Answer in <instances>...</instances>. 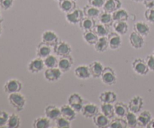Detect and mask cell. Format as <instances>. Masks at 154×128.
I'll list each match as a JSON object with an SVG mask.
<instances>
[{"instance_id": "obj_1", "label": "cell", "mask_w": 154, "mask_h": 128, "mask_svg": "<svg viewBox=\"0 0 154 128\" xmlns=\"http://www.w3.org/2000/svg\"><path fill=\"white\" fill-rule=\"evenodd\" d=\"M8 99L10 105L18 112L22 111L25 108L26 99L25 96L20 92L8 94Z\"/></svg>"}, {"instance_id": "obj_2", "label": "cell", "mask_w": 154, "mask_h": 128, "mask_svg": "<svg viewBox=\"0 0 154 128\" xmlns=\"http://www.w3.org/2000/svg\"><path fill=\"white\" fill-rule=\"evenodd\" d=\"M100 78L103 84L108 86L114 85L117 81L116 72L114 69H112L110 66H106V67L104 68V70L102 72Z\"/></svg>"}, {"instance_id": "obj_3", "label": "cell", "mask_w": 154, "mask_h": 128, "mask_svg": "<svg viewBox=\"0 0 154 128\" xmlns=\"http://www.w3.org/2000/svg\"><path fill=\"white\" fill-rule=\"evenodd\" d=\"M53 49L54 54L60 57L70 55L72 51L70 44L63 40L59 41L57 45L53 48Z\"/></svg>"}, {"instance_id": "obj_4", "label": "cell", "mask_w": 154, "mask_h": 128, "mask_svg": "<svg viewBox=\"0 0 154 128\" xmlns=\"http://www.w3.org/2000/svg\"><path fill=\"white\" fill-rule=\"evenodd\" d=\"M22 88V82L16 78H11V79L8 80L3 86V90H4L5 93H8V94L20 92Z\"/></svg>"}, {"instance_id": "obj_5", "label": "cell", "mask_w": 154, "mask_h": 128, "mask_svg": "<svg viewBox=\"0 0 154 128\" xmlns=\"http://www.w3.org/2000/svg\"><path fill=\"white\" fill-rule=\"evenodd\" d=\"M84 17L85 16H84L83 9L76 8L72 11L66 13L65 17H66V21L69 23L72 24V25H76V24H79V23L82 20Z\"/></svg>"}, {"instance_id": "obj_6", "label": "cell", "mask_w": 154, "mask_h": 128, "mask_svg": "<svg viewBox=\"0 0 154 128\" xmlns=\"http://www.w3.org/2000/svg\"><path fill=\"white\" fill-rule=\"evenodd\" d=\"M132 68L135 73L141 76L146 75L150 71L145 60L141 58H135L133 60L132 63Z\"/></svg>"}, {"instance_id": "obj_7", "label": "cell", "mask_w": 154, "mask_h": 128, "mask_svg": "<svg viewBox=\"0 0 154 128\" xmlns=\"http://www.w3.org/2000/svg\"><path fill=\"white\" fill-rule=\"evenodd\" d=\"M68 104L74 108L77 113H81L84 106V99L78 93H73L68 98Z\"/></svg>"}, {"instance_id": "obj_8", "label": "cell", "mask_w": 154, "mask_h": 128, "mask_svg": "<svg viewBox=\"0 0 154 128\" xmlns=\"http://www.w3.org/2000/svg\"><path fill=\"white\" fill-rule=\"evenodd\" d=\"M57 33L52 30H45L42 34V42L54 48L60 41Z\"/></svg>"}, {"instance_id": "obj_9", "label": "cell", "mask_w": 154, "mask_h": 128, "mask_svg": "<svg viewBox=\"0 0 154 128\" xmlns=\"http://www.w3.org/2000/svg\"><path fill=\"white\" fill-rule=\"evenodd\" d=\"M144 105V99L140 96H134L129 99L128 107L130 111L138 114L141 111Z\"/></svg>"}, {"instance_id": "obj_10", "label": "cell", "mask_w": 154, "mask_h": 128, "mask_svg": "<svg viewBox=\"0 0 154 128\" xmlns=\"http://www.w3.org/2000/svg\"><path fill=\"white\" fill-rule=\"evenodd\" d=\"M63 72L59 69L56 68H47L44 72V77L49 82H56L61 78Z\"/></svg>"}, {"instance_id": "obj_11", "label": "cell", "mask_w": 154, "mask_h": 128, "mask_svg": "<svg viewBox=\"0 0 154 128\" xmlns=\"http://www.w3.org/2000/svg\"><path fill=\"white\" fill-rule=\"evenodd\" d=\"M45 67V63H44L43 59L40 57H36V58L32 59L29 63H28L27 69L29 72L32 74H37L42 72Z\"/></svg>"}, {"instance_id": "obj_12", "label": "cell", "mask_w": 154, "mask_h": 128, "mask_svg": "<svg viewBox=\"0 0 154 128\" xmlns=\"http://www.w3.org/2000/svg\"><path fill=\"white\" fill-rule=\"evenodd\" d=\"M144 38V36H141L136 32H132L129 37V44L132 46V48H135V49H141L144 47V43H145Z\"/></svg>"}, {"instance_id": "obj_13", "label": "cell", "mask_w": 154, "mask_h": 128, "mask_svg": "<svg viewBox=\"0 0 154 128\" xmlns=\"http://www.w3.org/2000/svg\"><path fill=\"white\" fill-rule=\"evenodd\" d=\"M74 64L73 57L71 55L60 57L57 67L63 72V73L69 72Z\"/></svg>"}, {"instance_id": "obj_14", "label": "cell", "mask_w": 154, "mask_h": 128, "mask_svg": "<svg viewBox=\"0 0 154 128\" xmlns=\"http://www.w3.org/2000/svg\"><path fill=\"white\" fill-rule=\"evenodd\" d=\"M99 112L98 105L94 103H92V102H90V103H87L84 105L81 113L85 118H93Z\"/></svg>"}, {"instance_id": "obj_15", "label": "cell", "mask_w": 154, "mask_h": 128, "mask_svg": "<svg viewBox=\"0 0 154 128\" xmlns=\"http://www.w3.org/2000/svg\"><path fill=\"white\" fill-rule=\"evenodd\" d=\"M108 41L109 48L114 50V51L119 49L122 45L121 36L115 32L109 33V35L108 36Z\"/></svg>"}, {"instance_id": "obj_16", "label": "cell", "mask_w": 154, "mask_h": 128, "mask_svg": "<svg viewBox=\"0 0 154 128\" xmlns=\"http://www.w3.org/2000/svg\"><path fill=\"white\" fill-rule=\"evenodd\" d=\"M45 114L51 120H55L61 116L60 108L55 105H48L45 108Z\"/></svg>"}, {"instance_id": "obj_17", "label": "cell", "mask_w": 154, "mask_h": 128, "mask_svg": "<svg viewBox=\"0 0 154 128\" xmlns=\"http://www.w3.org/2000/svg\"><path fill=\"white\" fill-rule=\"evenodd\" d=\"M74 73L76 78L81 80L89 79L91 77L89 66L87 65H79L74 70Z\"/></svg>"}, {"instance_id": "obj_18", "label": "cell", "mask_w": 154, "mask_h": 128, "mask_svg": "<svg viewBox=\"0 0 154 128\" xmlns=\"http://www.w3.org/2000/svg\"><path fill=\"white\" fill-rule=\"evenodd\" d=\"M104 68L105 67L101 62L97 61V60L92 62L89 65V69H90L91 77H93V78H100L104 70Z\"/></svg>"}, {"instance_id": "obj_19", "label": "cell", "mask_w": 154, "mask_h": 128, "mask_svg": "<svg viewBox=\"0 0 154 128\" xmlns=\"http://www.w3.org/2000/svg\"><path fill=\"white\" fill-rule=\"evenodd\" d=\"M35 52L36 56L38 57H40V58L44 60V59L46 58L47 57L51 54V53H52V47L42 42L38 45Z\"/></svg>"}, {"instance_id": "obj_20", "label": "cell", "mask_w": 154, "mask_h": 128, "mask_svg": "<svg viewBox=\"0 0 154 128\" xmlns=\"http://www.w3.org/2000/svg\"><path fill=\"white\" fill-rule=\"evenodd\" d=\"M152 119V114L150 111H141L138 114V126L140 127H147Z\"/></svg>"}, {"instance_id": "obj_21", "label": "cell", "mask_w": 154, "mask_h": 128, "mask_svg": "<svg viewBox=\"0 0 154 128\" xmlns=\"http://www.w3.org/2000/svg\"><path fill=\"white\" fill-rule=\"evenodd\" d=\"M60 111H61V116L66 117L70 121L75 120L77 114H78L69 104H64V105H62L60 107Z\"/></svg>"}, {"instance_id": "obj_22", "label": "cell", "mask_w": 154, "mask_h": 128, "mask_svg": "<svg viewBox=\"0 0 154 128\" xmlns=\"http://www.w3.org/2000/svg\"><path fill=\"white\" fill-rule=\"evenodd\" d=\"M99 100L102 103H114L117 99V93L111 90H105L99 94Z\"/></svg>"}, {"instance_id": "obj_23", "label": "cell", "mask_w": 154, "mask_h": 128, "mask_svg": "<svg viewBox=\"0 0 154 128\" xmlns=\"http://www.w3.org/2000/svg\"><path fill=\"white\" fill-rule=\"evenodd\" d=\"M93 123L96 126L99 128L108 127L110 123V119L108 117L102 114V112H99L96 115L93 117Z\"/></svg>"}, {"instance_id": "obj_24", "label": "cell", "mask_w": 154, "mask_h": 128, "mask_svg": "<svg viewBox=\"0 0 154 128\" xmlns=\"http://www.w3.org/2000/svg\"><path fill=\"white\" fill-rule=\"evenodd\" d=\"M133 30L134 31L144 37L148 36L150 32V26L144 21H138L135 23L133 26Z\"/></svg>"}, {"instance_id": "obj_25", "label": "cell", "mask_w": 154, "mask_h": 128, "mask_svg": "<svg viewBox=\"0 0 154 128\" xmlns=\"http://www.w3.org/2000/svg\"><path fill=\"white\" fill-rule=\"evenodd\" d=\"M122 3L120 0H106L104 4L102 9L104 11L112 14L115 11L121 8Z\"/></svg>"}, {"instance_id": "obj_26", "label": "cell", "mask_w": 154, "mask_h": 128, "mask_svg": "<svg viewBox=\"0 0 154 128\" xmlns=\"http://www.w3.org/2000/svg\"><path fill=\"white\" fill-rule=\"evenodd\" d=\"M114 112H115V116L118 117H123L124 118L125 116L127 114V113L129 111L128 105H126L125 102H117L114 105Z\"/></svg>"}, {"instance_id": "obj_27", "label": "cell", "mask_w": 154, "mask_h": 128, "mask_svg": "<svg viewBox=\"0 0 154 128\" xmlns=\"http://www.w3.org/2000/svg\"><path fill=\"white\" fill-rule=\"evenodd\" d=\"M58 7L61 11L66 14L76 8V2L73 0H60L58 2Z\"/></svg>"}, {"instance_id": "obj_28", "label": "cell", "mask_w": 154, "mask_h": 128, "mask_svg": "<svg viewBox=\"0 0 154 128\" xmlns=\"http://www.w3.org/2000/svg\"><path fill=\"white\" fill-rule=\"evenodd\" d=\"M113 28L115 33H118L120 36H123L129 31V24L126 21H114Z\"/></svg>"}, {"instance_id": "obj_29", "label": "cell", "mask_w": 154, "mask_h": 128, "mask_svg": "<svg viewBox=\"0 0 154 128\" xmlns=\"http://www.w3.org/2000/svg\"><path fill=\"white\" fill-rule=\"evenodd\" d=\"M96 24L95 19L88 17H84L82 20L79 23V27L82 31H89V30H93Z\"/></svg>"}, {"instance_id": "obj_30", "label": "cell", "mask_w": 154, "mask_h": 128, "mask_svg": "<svg viewBox=\"0 0 154 128\" xmlns=\"http://www.w3.org/2000/svg\"><path fill=\"white\" fill-rule=\"evenodd\" d=\"M83 11H84V16L88 17L90 18H93V19H95L96 17H99V14L101 13L100 8H98L90 5L89 4L86 5L84 6V8H83Z\"/></svg>"}, {"instance_id": "obj_31", "label": "cell", "mask_w": 154, "mask_h": 128, "mask_svg": "<svg viewBox=\"0 0 154 128\" xmlns=\"http://www.w3.org/2000/svg\"><path fill=\"white\" fill-rule=\"evenodd\" d=\"M83 39H84V42L87 45L94 46L95 44L97 42L98 39H99V36L94 33L93 30H89V31L84 32V33H83Z\"/></svg>"}, {"instance_id": "obj_32", "label": "cell", "mask_w": 154, "mask_h": 128, "mask_svg": "<svg viewBox=\"0 0 154 128\" xmlns=\"http://www.w3.org/2000/svg\"><path fill=\"white\" fill-rule=\"evenodd\" d=\"M94 48L98 53H104L109 48L108 37H99L97 42L95 44Z\"/></svg>"}, {"instance_id": "obj_33", "label": "cell", "mask_w": 154, "mask_h": 128, "mask_svg": "<svg viewBox=\"0 0 154 128\" xmlns=\"http://www.w3.org/2000/svg\"><path fill=\"white\" fill-rule=\"evenodd\" d=\"M101 112L108 117L110 120L114 118L115 116L114 112V107L112 103H102L100 107Z\"/></svg>"}, {"instance_id": "obj_34", "label": "cell", "mask_w": 154, "mask_h": 128, "mask_svg": "<svg viewBox=\"0 0 154 128\" xmlns=\"http://www.w3.org/2000/svg\"><path fill=\"white\" fill-rule=\"evenodd\" d=\"M34 128H49L51 126V120L45 117H38L34 120L32 123Z\"/></svg>"}, {"instance_id": "obj_35", "label": "cell", "mask_w": 154, "mask_h": 128, "mask_svg": "<svg viewBox=\"0 0 154 128\" xmlns=\"http://www.w3.org/2000/svg\"><path fill=\"white\" fill-rule=\"evenodd\" d=\"M99 22L101 23L104 24V25L107 26V27H111V26H113V23H114V19H113L112 14L108 13V12L106 11H101L100 14L99 16Z\"/></svg>"}, {"instance_id": "obj_36", "label": "cell", "mask_w": 154, "mask_h": 128, "mask_svg": "<svg viewBox=\"0 0 154 128\" xmlns=\"http://www.w3.org/2000/svg\"><path fill=\"white\" fill-rule=\"evenodd\" d=\"M21 120L20 116L16 113H12L9 114L8 120L6 126L8 128H18L20 126Z\"/></svg>"}, {"instance_id": "obj_37", "label": "cell", "mask_w": 154, "mask_h": 128, "mask_svg": "<svg viewBox=\"0 0 154 128\" xmlns=\"http://www.w3.org/2000/svg\"><path fill=\"white\" fill-rule=\"evenodd\" d=\"M112 16L114 21H127L129 14L127 11L120 8V9L113 12Z\"/></svg>"}, {"instance_id": "obj_38", "label": "cell", "mask_w": 154, "mask_h": 128, "mask_svg": "<svg viewBox=\"0 0 154 128\" xmlns=\"http://www.w3.org/2000/svg\"><path fill=\"white\" fill-rule=\"evenodd\" d=\"M135 113L129 111L125 116L124 119L127 123L128 127L135 128L138 126V116Z\"/></svg>"}, {"instance_id": "obj_39", "label": "cell", "mask_w": 154, "mask_h": 128, "mask_svg": "<svg viewBox=\"0 0 154 128\" xmlns=\"http://www.w3.org/2000/svg\"><path fill=\"white\" fill-rule=\"evenodd\" d=\"M93 31L99 37H108L110 33L108 27L101 23L96 24L94 29H93Z\"/></svg>"}, {"instance_id": "obj_40", "label": "cell", "mask_w": 154, "mask_h": 128, "mask_svg": "<svg viewBox=\"0 0 154 128\" xmlns=\"http://www.w3.org/2000/svg\"><path fill=\"white\" fill-rule=\"evenodd\" d=\"M108 127L110 128H126L127 126V123H126V120L123 117H115V118H112L110 120L109 125Z\"/></svg>"}, {"instance_id": "obj_41", "label": "cell", "mask_w": 154, "mask_h": 128, "mask_svg": "<svg viewBox=\"0 0 154 128\" xmlns=\"http://www.w3.org/2000/svg\"><path fill=\"white\" fill-rule=\"evenodd\" d=\"M59 60L56 56L49 55L46 58L44 59V63L46 68H56L58 66Z\"/></svg>"}, {"instance_id": "obj_42", "label": "cell", "mask_w": 154, "mask_h": 128, "mask_svg": "<svg viewBox=\"0 0 154 128\" xmlns=\"http://www.w3.org/2000/svg\"><path fill=\"white\" fill-rule=\"evenodd\" d=\"M54 121H55V126L57 128H70L72 126V125H71L72 121H70L63 116H60V117L56 119Z\"/></svg>"}, {"instance_id": "obj_43", "label": "cell", "mask_w": 154, "mask_h": 128, "mask_svg": "<svg viewBox=\"0 0 154 128\" xmlns=\"http://www.w3.org/2000/svg\"><path fill=\"white\" fill-rule=\"evenodd\" d=\"M9 114L5 110H0V127H2L7 125L8 120Z\"/></svg>"}, {"instance_id": "obj_44", "label": "cell", "mask_w": 154, "mask_h": 128, "mask_svg": "<svg viewBox=\"0 0 154 128\" xmlns=\"http://www.w3.org/2000/svg\"><path fill=\"white\" fill-rule=\"evenodd\" d=\"M144 17L147 22L150 23H154V8H147L144 11Z\"/></svg>"}, {"instance_id": "obj_45", "label": "cell", "mask_w": 154, "mask_h": 128, "mask_svg": "<svg viewBox=\"0 0 154 128\" xmlns=\"http://www.w3.org/2000/svg\"><path fill=\"white\" fill-rule=\"evenodd\" d=\"M14 0H0V8L2 10H9L13 6Z\"/></svg>"}, {"instance_id": "obj_46", "label": "cell", "mask_w": 154, "mask_h": 128, "mask_svg": "<svg viewBox=\"0 0 154 128\" xmlns=\"http://www.w3.org/2000/svg\"><path fill=\"white\" fill-rule=\"evenodd\" d=\"M105 1L106 0H87V4L98 8H101L103 7Z\"/></svg>"}, {"instance_id": "obj_47", "label": "cell", "mask_w": 154, "mask_h": 128, "mask_svg": "<svg viewBox=\"0 0 154 128\" xmlns=\"http://www.w3.org/2000/svg\"><path fill=\"white\" fill-rule=\"evenodd\" d=\"M145 61L150 71H153L154 72V56L153 54L147 55L145 57Z\"/></svg>"}, {"instance_id": "obj_48", "label": "cell", "mask_w": 154, "mask_h": 128, "mask_svg": "<svg viewBox=\"0 0 154 128\" xmlns=\"http://www.w3.org/2000/svg\"><path fill=\"white\" fill-rule=\"evenodd\" d=\"M143 4L146 8H154V0H144Z\"/></svg>"}, {"instance_id": "obj_49", "label": "cell", "mask_w": 154, "mask_h": 128, "mask_svg": "<svg viewBox=\"0 0 154 128\" xmlns=\"http://www.w3.org/2000/svg\"><path fill=\"white\" fill-rule=\"evenodd\" d=\"M147 128H154V118L152 117L151 120L150 121V123H148V125H147Z\"/></svg>"}, {"instance_id": "obj_50", "label": "cell", "mask_w": 154, "mask_h": 128, "mask_svg": "<svg viewBox=\"0 0 154 128\" xmlns=\"http://www.w3.org/2000/svg\"><path fill=\"white\" fill-rule=\"evenodd\" d=\"M3 21V18H2V15L1 11H0V23Z\"/></svg>"}, {"instance_id": "obj_51", "label": "cell", "mask_w": 154, "mask_h": 128, "mask_svg": "<svg viewBox=\"0 0 154 128\" xmlns=\"http://www.w3.org/2000/svg\"><path fill=\"white\" fill-rule=\"evenodd\" d=\"M132 1L135 2H143L144 0H132Z\"/></svg>"}, {"instance_id": "obj_52", "label": "cell", "mask_w": 154, "mask_h": 128, "mask_svg": "<svg viewBox=\"0 0 154 128\" xmlns=\"http://www.w3.org/2000/svg\"><path fill=\"white\" fill-rule=\"evenodd\" d=\"M2 33V27L1 23H0V36H1Z\"/></svg>"}, {"instance_id": "obj_53", "label": "cell", "mask_w": 154, "mask_h": 128, "mask_svg": "<svg viewBox=\"0 0 154 128\" xmlns=\"http://www.w3.org/2000/svg\"><path fill=\"white\" fill-rule=\"evenodd\" d=\"M153 54V55L154 56V50H153V54Z\"/></svg>"}, {"instance_id": "obj_54", "label": "cell", "mask_w": 154, "mask_h": 128, "mask_svg": "<svg viewBox=\"0 0 154 128\" xmlns=\"http://www.w3.org/2000/svg\"><path fill=\"white\" fill-rule=\"evenodd\" d=\"M73 1H75V2H77V1H78V0H73Z\"/></svg>"}, {"instance_id": "obj_55", "label": "cell", "mask_w": 154, "mask_h": 128, "mask_svg": "<svg viewBox=\"0 0 154 128\" xmlns=\"http://www.w3.org/2000/svg\"><path fill=\"white\" fill-rule=\"evenodd\" d=\"M55 1H57V2H59V1H60V0H55Z\"/></svg>"}]
</instances>
